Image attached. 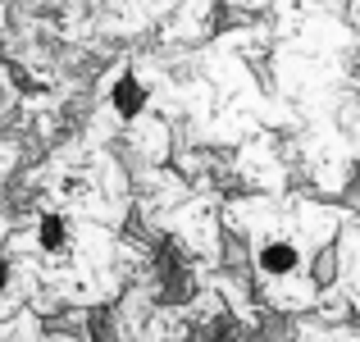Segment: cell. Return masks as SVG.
Returning a JSON list of instances; mask_svg holds the SVG:
<instances>
[{
	"mask_svg": "<svg viewBox=\"0 0 360 342\" xmlns=\"http://www.w3.org/2000/svg\"><path fill=\"white\" fill-rule=\"evenodd\" d=\"M0 342H91L87 334H51V329L41 324V310H18L14 319H5L0 324Z\"/></svg>",
	"mask_w": 360,
	"mask_h": 342,
	"instance_id": "obj_5",
	"label": "cell"
},
{
	"mask_svg": "<svg viewBox=\"0 0 360 342\" xmlns=\"http://www.w3.org/2000/svg\"><path fill=\"white\" fill-rule=\"evenodd\" d=\"M9 228H0V324L5 319H14L18 310H41V297H37V283L23 274V265L14 260V251H9L5 242Z\"/></svg>",
	"mask_w": 360,
	"mask_h": 342,
	"instance_id": "obj_4",
	"label": "cell"
},
{
	"mask_svg": "<svg viewBox=\"0 0 360 342\" xmlns=\"http://www.w3.org/2000/svg\"><path fill=\"white\" fill-rule=\"evenodd\" d=\"M110 334H115V342H187L192 338V310L160 301L150 288L132 283L115 297Z\"/></svg>",
	"mask_w": 360,
	"mask_h": 342,
	"instance_id": "obj_3",
	"label": "cell"
},
{
	"mask_svg": "<svg viewBox=\"0 0 360 342\" xmlns=\"http://www.w3.org/2000/svg\"><path fill=\"white\" fill-rule=\"evenodd\" d=\"M224 342H251V338H224Z\"/></svg>",
	"mask_w": 360,
	"mask_h": 342,
	"instance_id": "obj_6",
	"label": "cell"
},
{
	"mask_svg": "<svg viewBox=\"0 0 360 342\" xmlns=\"http://www.w3.org/2000/svg\"><path fill=\"white\" fill-rule=\"evenodd\" d=\"M352 215L297 192H251L224 205V228L242 237L260 306L274 315H315L333 279V242Z\"/></svg>",
	"mask_w": 360,
	"mask_h": 342,
	"instance_id": "obj_1",
	"label": "cell"
},
{
	"mask_svg": "<svg viewBox=\"0 0 360 342\" xmlns=\"http://www.w3.org/2000/svg\"><path fill=\"white\" fill-rule=\"evenodd\" d=\"M14 260L37 283L41 315L60 306H105L123 292L128 265H123L119 228L96 220H78L64 210H32L5 233Z\"/></svg>",
	"mask_w": 360,
	"mask_h": 342,
	"instance_id": "obj_2",
	"label": "cell"
}]
</instances>
